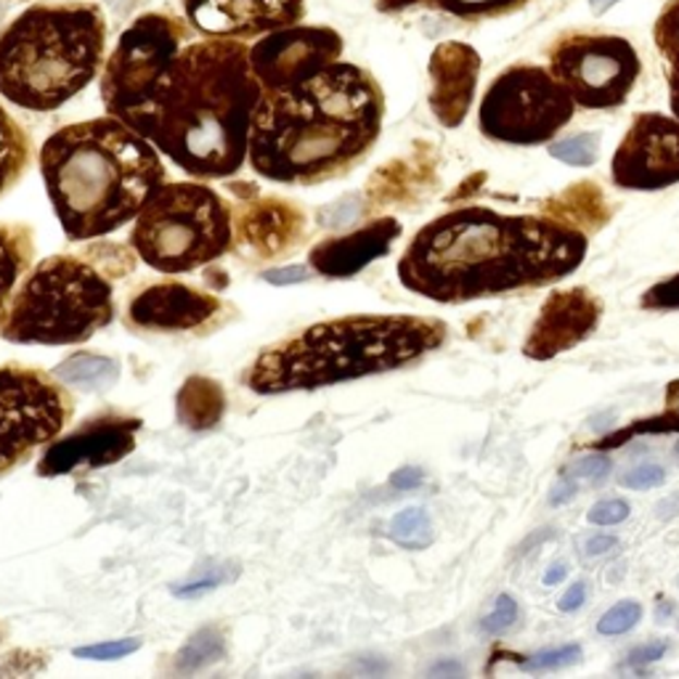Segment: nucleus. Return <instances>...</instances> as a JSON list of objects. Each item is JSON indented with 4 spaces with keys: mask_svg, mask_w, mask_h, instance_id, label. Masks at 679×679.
<instances>
[{
    "mask_svg": "<svg viewBox=\"0 0 679 679\" xmlns=\"http://www.w3.org/2000/svg\"><path fill=\"white\" fill-rule=\"evenodd\" d=\"M590 239L557 218L459 208L424 223L398 260V282L424 300L457 306L571 276Z\"/></svg>",
    "mask_w": 679,
    "mask_h": 679,
    "instance_id": "nucleus-1",
    "label": "nucleus"
},
{
    "mask_svg": "<svg viewBox=\"0 0 679 679\" xmlns=\"http://www.w3.org/2000/svg\"><path fill=\"white\" fill-rule=\"evenodd\" d=\"M260 96L263 85L252 75L245 40H192L125 125L192 178L223 181L250 155Z\"/></svg>",
    "mask_w": 679,
    "mask_h": 679,
    "instance_id": "nucleus-2",
    "label": "nucleus"
},
{
    "mask_svg": "<svg viewBox=\"0 0 679 679\" xmlns=\"http://www.w3.org/2000/svg\"><path fill=\"white\" fill-rule=\"evenodd\" d=\"M382 118L385 96L372 72L335 62L311 81L260 96L247 162L274 184H324L372 151Z\"/></svg>",
    "mask_w": 679,
    "mask_h": 679,
    "instance_id": "nucleus-3",
    "label": "nucleus"
},
{
    "mask_svg": "<svg viewBox=\"0 0 679 679\" xmlns=\"http://www.w3.org/2000/svg\"><path fill=\"white\" fill-rule=\"evenodd\" d=\"M40 173L70 242L99 239L127 226L149 194L168 181L160 151L112 114L48 136Z\"/></svg>",
    "mask_w": 679,
    "mask_h": 679,
    "instance_id": "nucleus-4",
    "label": "nucleus"
},
{
    "mask_svg": "<svg viewBox=\"0 0 679 679\" xmlns=\"http://www.w3.org/2000/svg\"><path fill=\"white\" fill-rule=\"evenodd\" d=\"M444 321L422 317H340L306 326L260 350L247 387L260 396L319 391L337 382L385 374L446 343Z\"/></svg>",
    "mask_w": 679,
    "mask_h": 679,
    "instance_id": "nucleus-5",
    "label": "nucleus"
},
{
    "mask_svg": "<svg viewBox=\"0 0 679 679\" xmlns=\"http://www.w3.org/2000/svg\"><path fill=\"white\" fill-rule=\"evenodd\" d=\"M104 53L101 5H29L0 35V96L27 112H53L94 83Z\"/></svg>",
    "mask_w": 679,
    "mask_h": 679,
    "instance_id": "nucleus-6",
    "label": "nucleus"
},
{
    "mask_svg": "<svg viewBox=\"0 0 679 679\" xmlns=\"http://www.w3.org/2000/svg\"><path fill=\"white\" fill-rule=\"evenodd\" d=\"M81 255H53L27 271L9 303L0 337L14 345H77L118 313L112 276L133 271V255L114 245Z\"/></svg>",
    "mask_w": 679,
    "mask_h": 679,
    "instance_id": "nucleus-7",
    "label": "nucleus"
},
{
    "mask_svg": "<svg viewBox=\"0 0 679 679\" xmlns=\"http://www.w3.org/2000/svg\"><path fill=\"white\" fill-rule=\"evenodd\" d=\"M131 247L160 274H189L234 250V215L202 181L162 184L133 221Z\"/></svg>",
    "mask_w": 679,
    "mask_h": 679,
    "instance_id": "nucleus-8",
    "label": "nucleus"
},
{
    "mask_svg": "<svg viewBox=\"0 0 679 679\" xmlns=\"http://www.w3.org/2000/svg\"><path fill=\"white\" fill-rule=\"evenodd\" d=\"M576 104L547 66L513 64L494 77L478 109V127L509 147L550 144L573 120Z\"/></svg>",
    "mask_w": 679,
    "mask_h": 679,
    "instance_id": "nucleus-9",
    "label": "nucleus"
},
{
    "mask_svg": "<svg viewBox=\"0 0 679 679\" xmlns=\"http://www.w3.org/2000/svg\"><path fill=\"white\" fill-rule=\"evenodd\" d=\"M547 70L576 107L608 112L629 99L642 75V59L621 35L571 29L550 46Z\"/></svg>",
    "mask_w": 679,
    "mask_h": 679,
    "instance_id": "nucleus-10",
    "label": "nucleus"
},
{
    "mask_svg": "<svg viewBox=\"0 0 679 679\" xmlns=\"http://www.w3.org/2000/svg\"><path fill=\"white\" fill-rule=\"evenodd\" d=\"M192 24L170 14H144L120 35L101 72V101L107 114L125 120L149 99L162 72L189 46Z\"/></svg>",
    "mask_w": 679,
    "mask_h": 679,
    "instance_id": "nucleus-11",
    "label": "nucleus"
},
{
    "mask_svg": "<svg viewBox=\"0 0 679 679\" xmlns=\"http://www.w3.org/2000/svg\"><path fill=\"white\" fill-rule=\"evenodd\" d=\"M70 391L42 369L0 367V476L53 444L72 417Z\"/></svg>",
    "mask_w": 679,
    "mask_h": 679,
    "instance_id": "nucleus-12",
    "label": "nucleus"
},
{
    "mask_svg": "<svg viewBox=\"0 0 679 679\" xmlns=\"http://www.w3.org/2000/svg\"><path fill=\"white\" fill-rule=\"evenodd\" d=\"M343 48V35L337 29L293 24L258 38L250 46V66L263 85V94L293 88L340 62Z\"/></svg>",
    "mask_w": 679,
    "mask_h": 679,
    "instance_id": "nucleus-13",
    "label": "nucleus"
},
{
    "mask_svg": "<svg viewBox=\"0 0 679 679\" xmlns=\"http://www.w3.org/2000/svg\"><path fill=\"white\" fill-rule=\"evenodd\" d=\"M610 178L624 192H661L679 184V120L642 112L610 160Z\"/></svg>",
    "mask_w": 679,
    "mask_h": 679,
    "instance_id": "nucleus-14",
    "label": "nucleus"
},
{
    "mask_svg": "<svg viewBox=\"0 0 679 679\" xmlns=\"http://www.w3.org/2000/svg\"><path fill=\"white\" fill-rule=\"evenodd\" d=\"M141 420L125 415H101L88 420L72 435L53 441L42 454L38 472L42 478L70 476L75 470H99L109 467L136 448V433Z\"/></svg>",
    "mask_w": 679,
    "mask_h": 679,
    "instance_id": "nucleus-15",
    "label": "nucleus"
},
{
    "mask_svg": "<svg viewBox=\"0 0 679 679\" xmlns=\"http://www.w3.org/2000/svg\"><path fill=\"white\" fill-rule=\"evenodd\" d=\"M184 14L208 38L252 40L300 24L306 0H184Z\"/></svg>",
    "mask_w": 679,
    "mask_h": 679,
    "instance_id": "nucleus-16",
    "label": "nucleus"
},
{
    "mask_svg": "<svg viewBox=\"0 0 679 679\" xmlns=\"http://www.w3.org/2000/svg\"><path fill=\"white\" fill-rule=\"evenodd\" d=\"M603 311V300L592 289H557L539 308V317L523 343V356L531 361H550L568 354L597 330Z\"/></svg>",
    "mask_w": 679,
    "mask_h": 679,
    "instance_id": "nucleus-17",
    "label": "nucleus"
},
{
    "mask_svg": "<svg viewBox=\"0 0 679 679\" xmlns=\"http://www.w3.org/2000/svg\"><path fill=\"white\" fill-rule=\"evenodd\" d=\"M308 218L295 202L279 197H250L234 218V247L252 260H271L293 252L306 239Z\"/></svg>",
    "mask_w": 679,
    "mask_h": 679,
    "instance_id": "nucleus-18",
    "label": "nucleus"
},
{
    "mask_svg": "<svg viewBox=\"0 0 679 679\" xmlns=\"http://www.w3.org/2000/svg\"><path fill=\"white\" fill-rule=\"evenodd\" d=\"M430 96L428 104L435 120L454 131L465 123L476 99L478 77H481V53L459 40H446L435 46L428 64Z\"/></svg>",
    "mask_w": 679,
    "mask_h": 679,
    "instance_id": "nucleus-19",
    "label": "nucleus"
},
{
    "mask_svg": "<svg viewBox=\"0 0 679 679\" xmlns=\"http://www.w3.org/2000/svg\"><path fill=\"white\" fill-rule=\"evenodd\" d=\"M218 311L221 300L215 295L181 282H160L133 297L127 319L149 332H192L215 319Z\"/></svg>",
    "mask_w": 679,
    "mask_h": 679,
    "instance_id": "nucleus-20",
    "label": "nucleus"
},
{
    "mask_svg": "<svg viewBox=\"0 0 679 679\" xmlns=\"http://www.w3.org/2000/svg\"><path fill=\"white\" fill-rule=\"evenodd\" d=\"M398 236H402V223L396 218H378L359 232L319 242L308 252V266L326 279H350L374 260L385 258Z\"/></svg>",
    "mask_w": 679,
    "mask_h": 679,
    "instance_id": "nucleus-21",
    "label": "nucleus"
},
{
    "mask_svg": "<svg viewBox=\"0 0 679 679\" xmlns=\"http://www.w3.org/2000/svg\"><path fill=\"white\" fill-rule=\"evenodd\" d=\"M35 232L27 223H0V324L22 279L33 269Z\"/></svg>",
    "mask_w": 679,
    "mask_h": 679,
    "instance_id": "nucleus-22",
    "label": "nucleus"
},
{
    "mask_svg": "<svg viewBox=\"0 0 679 679\" xmlns=\"http://www.w3.org/2000/svg\"><path fill=\"white\" fill-rule=\"evenodd\" d=\"M226 415V391L221 382L194 374L175 396V417L189 430H210Z\"/></svg>",
    "mask_w": 679,
    "mask_h": 679,
    "instance_id": "nucleus-23",
    "label": "nucleus"
},
{
    "mask_svg": "<svg viewBox=\"0 0 679 679\" xmlns=\"http://www.w3.org/2000/svg\"><path fill=\"white\" fill-rule=\"evenodd\" d=\"M547 215L557 218L563 223H571V226L581 229L587 234L605 226V221L610 218V208L597 184L581 181V184L568 186L560 197L550 199Z\"/></svg>",
    "mask_w": 679,
    "mask_h": 679,
    "instance_id": "nucleus-24",
    "label": "nucleus"
},
{
    "mask_svg": "<svg viewBox=\"0 0 679 679\" xmlns=\"http://www.w3.org/2000/svg\"><path fill=\"white\" fill-rule=\"evenodd\" d=\"M33 157V141L24 127L0 104V197L14 189Z\"/></svg>",
    "mask_w": 679,
    "mask_h": 679,
    "instance_id": "nucleus-25",
    "label": "nucleus"
},
{
    "mask_svg": "<svg viewBox=\"0 0 679 679\" xmlns=\"http://www.w3.org/2000/svg\"><path fill=\"white\" fill-rule=\"evenodd\" d=\"M53 378L70 382V385L83 387V391H107L120 378V363L109 356L90 354V350H81V354L70 356L53 369Z\"/></svg>",
    "mask_w": 679,
    "mask_h": 679,
    "instance_id": "nucleus-26",
    "label": "nucleus"
},
{
    "mask_svg": "<svg viewBox=\"0 0 679 679\" xmlns=\"http://www.w3.org/2000/svg\"><path fill=\"white\" fill-rule=\"evenodd\" d=\"M531 0H382L380 9H406V5H428V9L444 11L457 20H496L529 5Z\"/></svg>",
    "mask_w": 679,
    "mask_h": 679,
    "instance_id": "nucleus-27",
    "label": "nucleus"
},
{
    "mask_svg": "<svg viewBox=\"0 0 679 679\" xmlns=\"http://www.w3.org/2000/svg\"><path fill=\"white\" fill-rule=\"evenodd\" d=\"M669 433H679V380H671L669 385H666L664 411H661V415L645 417V420L627 424V428H621L618 433L600 439L594 446H597L600 452H608V448L624 446L629 439H634V435H669Z\"/></svg>",
    "mask_w": 679,
    "mask_h": 679,
    "instance_id": "nucleus-28",
    "label": "nucleus"
},
{
    "mask_svg": "<svg viewBox=\"0 0 679 679\" xmlns=\"http://www.w3.org/2000/svg\"><path fill=\"white\" fill-rule=\"evenodd\" d=\"M391 539L404 550H424L433 544V520L428 509L406 507L391 520Z\"/></svg>",
    "mask_w": 679,
    "mask_h": 679,
    "instance_id": "nucleus-29",
    "label": "nucleus"
},
{
    "mask_svg": "<svg viewBox=\"0 0 679 679\" xmlns=\"http://www.w3.org/2000/svg\"><path fill=\"white\" fill-rule=\"evenodd\" d=\"M226 653V645H223V634L218 632L215 627H205L202 632H197L189 640V645L178 653V671L184 675H194V671L205 669V666L215 664V661L223 658Z\"/></svg>",
    "mask_w": 679,
    "mask_h": 679,
    "instance_id": "nucleus-30",
    "label": "nucleus"
},
{
    "mask_svg": "<svg viewBox=\"0 0 679 679\" xmlns=\"http://www.w3.org/2000/svg\"><path fill=\"white\" fill-rule=\"evenodd\" d=\"M653 42L666 62V75L679 77V0H669L653 24Z\"/></svg>",
    "mask_w": 679,
    "mask_h": 679,
    "instance_id": "nucleus-31",
    "label": "nucleus"
},
{
    "mask_svg": "<svg viewBox=\"0 0 679 679\" xmlns=\"http://www.w3.org/2000/svg\"><path fill=\"white\" fill-rule=\"evenodd\" d=\"M547 151L571 168H592L600 157V133H576L560 141H550Z\"/></svg>",
    "mask_w": 679,
    "mask_h": 679,
    "instance_id": "nucleus-32",
    "label": "nucleus"
},
{
    "mask_svg": "<svg viewBox=\"0 0 679 679\" xmlns=\"http://www.w3.org/2000/svg\"><path fill=\"white\" fill-rule=\"evenodd\" d=\"M642 618V605L634 603V600H624V603H616L614 608L605 610L597 621V632L605 637H616L629 632L640 624Z\"/></svg>",
    "mask_w": 679,
    "mask_h": 679,
    "instance_id": "nucleus-33",
    "label": "nucleus"
},
{
    "mask_svg": "<svg viewBox=\"0 0 679 679\" xmlns=\"http://www.w3.org/2000/svg\"><path fill=\"white\" fill-rule=\"evenodd\" d=\"M640 306L645 311H679V271L645 289V295L640 297Z\"/></svg>",
    "mask_w": 679,
    "mask_h": 679,
    "instance_id": "nucleus-34",
    "label": "nucleus"
},
{
    "mask_svg": "<svg viewBox=\"0 0 679 679\" xmlns=\"http://www.w3.org/2000/svg\"><path fill=\"white\" fill-rule=\"evenodd\" d=\"M581 658V645H560V647H547V651H539L526 661L523 669L531 671H550V669H566V666L576 664Z\"/></svg>",
    "mask_w": 679,
    "mask_h": 679,
    "instance_id": "nucleus-35",
    "label": "nucleus"
},
{
    "mask_svg": "<svg viewBox=\"0 0 679 679\" xmlns=\"http://www.w3.org/2000/svg\"><path fill=\"white\" fill-rule=\"evenodd\" d=\"M515 621H518V603H515L509 594H499L494 603V610L483 618L481 629L489 634H502L507 632Z\"/></svg>",
    "mask_w": 679,
    "mask_h": 679,
    "instance_id": "nucleus-36",
    "label": "nucleus"
},
{
    "mask_svg": "<svg viewBox=\"0 0 679 679\" xmlns=\"http://www.w3.org/2000/svg\"><path fill=\"white\" fill-rule=\"evenodd\" d=\"M141 647L138 640H118V642H101V645H85L77 647L75 656L77 658H88V661H118L131 656Z\"/></svg>",
    "mask_w": 679,
    "mask_h": 679,
    "instance_id": "nucleus-37",
    "label": "nucleus"
},
{
    "mask_svg": "<svg viewBox=\"0 0 679 679\" xmlns=\"http://www.w3.org/2000/svg\"><path fill=\"white\" fill-rule=\"evenodd\" d=\"M610 459L605 457V454H590V457L579 459L571 470H568V476H573L576 481H584V483H592V486H600V483L605 481V478L610 476Z\"/></svg>",
    "mask_w": 679,
    "mask_h": 679,
    "instance_id": "nucleus-38",
    "label": "nucleus"
},
{
    "mask_svg": "<svg viewBox=\"0 0 679 679\" xmlns=\"http://www.w3.org/2000/svg\"><path fill=\"white\" fill-rule=\"evenodd\" d=\"M629 513H632V509H629L624 499H603L590 509L587 520L594 526H618L629 518Z\"/></svg>",
    "mask_w": 679,
    "mask_h": 679,
    "instance_id": "nucleus-39",
    "label": "nucleus"
},
{
    "mask_svg": "<svg viewBox=\"0 0 679 679\" xmlns=\"http://www.w3.org/2000/svg\"><path fill=\"white\" fill-rule=\"evenodd\" d=\"M666 481V472L664 467L658 465H640L632 467L627 476L621 478V486L624 489H634V491H647V489H656L661 483Z\"/></svg>",
    "mask_w": 679,
    "mask_h": 679,
    "instance_id": "nucleus-40",
    "label": "nucleus"
},
{
    "mask_svg": "<svg viewBox=\"0 0 679 679\" xmlns=\"http://www.w3.org/2000/svg\"><path fill=\"white\" fill-rule=\"evenodd\" d=\"M311 276V271L303 269V266H287V269H271L266 271L263 279L269 284H276V287H284V284H300Z\"/></svg>",
    "mask_w": 679,
    "mask_h": 679,
    "instance_id": "nucleus-41",
    "label": "nucleus"
},
{
    "mask_svg": "<svg viewBox=\"0 0 679 679\" xmlns=\"http://www.w3.org/2000/svg\"><path fill=\"white\" fill-rule=\"evenodd\" d=\"M666 651H669V645H666V642H651V645L634 647V651L629 653L627 658L632 666H642V664H653V661L664 658Z\"/></svg>",
    "mask_w": 679,
    "mask_h": 679,
    "instance_id": "nucleus-42",
    "label": "nucleus"
},
{
    "mask_svg": "<svg viewBox=\"0 0 679 679\" xmlns=\"http://www.w3.org/2000/svg\"><path fill=\"white\" fill-rule=\"evenodd\" d=\"M584 600H587V587L581 584V581H576V584L568 587L566 594L557 600V610H560V614H573V610H579L581 605H584Z\"/></svg>",
    "mask_w": 679,
    "mask_h": 679,
    "instance_id": "nucleus-43",
    "label": "nucleus"
},
{
    "mask_svg": "<svg viewBox=\"0 0 679 679\" xmlns=\"http://www.w3.org/2000/svg\"><path fill=\"white\" fill-rule=\"evenodd\" d=\"M422 481H424V472L420 470V467H402V470H396L391 476V486L402 489V491L417 489Z\"/></svg>",
    "mask_w": 679,
    "mask_h": 679,
    "instance_id": "nucleus-44",
    "label": "nucleus"
},
{
    "mask_svg": "<svg viewBox=\"0 0 679 679\" xmlns=\"http://www.w3.org/2000/svg\"><path fill=\"white\" fill-rule=\"evenodd\" d=\"M616 547H618L616 536H608V533H597V536L587 539V542L581 544V552H584L587 557H597V555H605V552H610Z\"/></svg>",
    "mask_w": 679,
    "mask_h": 679,
    "instance_id": "nucleus-45",
    "label": "nucleus"
},
{
    "mask_svg": "<svg viewBox=\"0 0 679 679\" xmlns=\"http://www.w3.org/2000/svg\"><path fill=\"white\" fill-rule=\"evenodd\" d=\"M573 496H576V478L568 476V472H563L560 481H557V486L552 489L550 502L552 505H566V502L573 499Z\"/></svg>",
    "mask_w": 679,
    "mask_h": 679,
    "instance_id": "nucleus-46",
    "label": "nucleus"
},
{
    "mask_svg": "<svg viewBox=\"0 0 679 679\" xmlns=\"http://www.w3.org/2000/svg\"><path fill=\"white\" fill-rule=\"evenodd\" d=\"M223 581V573H208V576H202V579H197V581H189V584H181L178 590V594H184V597H189V594H199V592H208V590H212V587H218Z\"/></svg>",
    "mask_w": 679,
    "mask_h": 679,
    "instance_id": "nucleus-47",
    "label": "nucleus"
},
{
    "mask_svg": "<svg viewBox=\"0 0 679 679\" xmlns=\"http://www.w3.org/2000/svg\"><path fill=\"white\" fill-rule=\"evenodd\" d=\"M666 81H669V107H671V114L679 120V77L677 75H666Z\"/></svg>",
    "mask_w": 679,
    "mask_h": 679,
    "instance_id": "nucleus-48",
    "label": "nucleus"
},
{
    "mask_svg": "<svg viewBox=\"0 0 679 679\" xmlns=\"http://www.w3.org/2000/svg\"><path fill=\"white\" fill-rule=\"evenodd\" d=\"M563 579H566V566H563V563H557V566H552L547 576H544V584L555 587V584H560Z\"/></svg>",
    "mask_w": 679,
    "mask_h": 679,
    "instance_id": "nucleus-49",
    "label": "nucleus"
},
{
    "mask_svg": "<svg viewBox=\"0 0 679 679\" xmlns=\"http://www.w3.org/2000/svg\"><path fill=\"white\" fill-rule=\"evenodd\" d=\"M616 3H621V0H590V9H592L594 16H603L605 11L614 9Z\"/></svg>",
    "mask_w": 679,
    "mask_h": 679,
    "instance_id": "nucleus-50",
    "label": "nucleus"
},
{
    "mask_svg": "<svg viewBox=\"0 0 679 679\" xmlns=\"http://www.w3.org/2000/svg\"><path fill=\"white\" fill-rule=\"evenodd\" d=\"M675 454H677V457H679V444H677V448H675Z\"/></svg>",
    "mask_w": 679,
    "mask_h": 679,
    "instance_id": "nucleus-51",
    "label": "nucleus"
},
{
    "mask_svg": "<svg viewBox=\"0 0 679 679\" xmlns=\"http://www.w3.org/2000/svg\"><path fill=\"white\" fill-rule=\"evenodd\" d=\"M677 584H679V579H677Z\"/></svg>",
    "mask_w": 679,
    "mask_h": 679,
    "instance_id": "nucleus-52",
    "label": "nucleus"
}]
</instances>
